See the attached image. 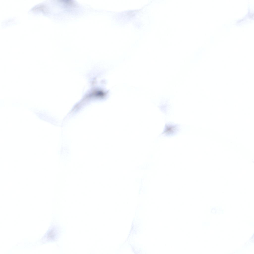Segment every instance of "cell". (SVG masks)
Here are the masks:
<instances>
[{"label": "cell", "instance_id": "6da1fadb", "mask_svg": "<svg viewBox=\"0 0 254 254\" xmlns=\"http://www.w3.org/2000/svg\"><path fill=\"white\" fill-rule=\"evenodd\" d=\"M60 231L58 225L55 224L52 225L41 239V242L44 243L55 241L58 238Z\"/></svg>", "mask_w": 254, "mask_h": 254}, {"label": "cell", "instance_id": "7a4b0ae2", "mask_svg": "<svg viewBox=\"0 0 254 254\" xmlns=\"http://www.w3.org/2000/svg\"><path fill=\"white\" fill-rule=\"evenodd\" d=\"M61 2L64 4L68 5H73L74 2L73 1L70 0H60Z\"/></svg>", "mask_w": 254, "mask_h": 254}]
</instances>
